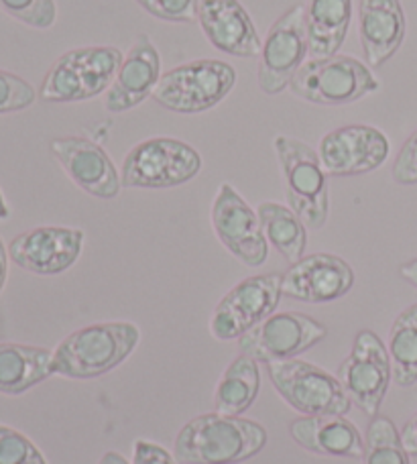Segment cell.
<instances>
[{
  "label": "cell",
  "mask_w": 417,
  "mask_h": 464,
  "mask_svg": "<svg viewBox=\"0 0 417 464\" xmlns=\"http://www.w3.org/2000/svg\"><path fill=\"white\" fill-rule=\"evenodd\" d=\"M289 434L304 450L330 459H363L364 438L344 416H302L289 424Z\"/></svg>",
  "instance_id": "obj_21"
},
{
  "label": "cell",
  "mask_w": 417,
  "mask_h": 464,
  "mask_svg": "<svg viewBox=\"0 0 417 464\" xmlns=\"http://www.w3.org/2000/svg\"><path fill=\"white\" fill-rule=\"evenodd\" d=\"M399 276H402L407 284H412L417 289V256L399 267Z\"/></svg>",
  "instance_id": "obj_36"
},
{
  "label": "cell",
  "mask_w": 417,
  "mask_h": 464,
  "mask_svg": "<svg viewBox=\"0 0 417 464\" xmlns=\"http://www.w3.org/2000/svg\"><path fill=\"white\" fill-rule=\"evenodd\" d=\"M258 220L265 232L267 243L275 246L289 265L305 256L307 248V227L297 214L277 202H263L258 206Z\"/></svg>",
  "instance_id": "obj_25"
},
{
  "label": "cell",
  "mask_w": 417,
  "mask_h": 464,
  "mask_svg": "<svg viewBox=\"0 0 417 464\" xmlns=\"http://www.w3.org/2000/svg\"><path fill=\"white\" fill-rule=\"evenodd\" d=\"M328 336V328L302 312H275L261 324L238 338L240 354L257 362H275L297 359L320 344Z\"/></svg>",
  "instance_id": "obj_12"
},
{
  "label": "cell",
  "mask_w": 417,
  "mask_h": 464,
  "mask_svg": "<svg viewBox=\"0 0 417 464\" xmlns=\"http://www.w3.org/2000/svg\"><path fill=\"white\" fill-rule=\"evenodd\" d=\"M356 276L338 255H305L283 273L281 292L305 304H330L344 297L354 287Z\"/></svg>",
  "instance_id": "obj_16"
},
{
  "label": "cell",
  "mask_w": 417,
  "mask_h": 464,
  "mask_svg": "<svg viewBox=\"0 0 417 464\" xmlns=\"http://www.w3.org/2000/svg\"><path fill=\"white\" fill-rule=\"evenodd\" d=\"M289 88L304 102L346 106L374 94L381 84L364 62L336 53L305 62L291 80Z\"/></svg>",
  "instance_id": "obj_5"
},
{
  "label": "cell",
  "mask_w": 417,
  "mask_h": 464,
  "mask_svg": "<svg viewBox=\"0 0 417 464\" xmlns=\"http://www.w3.org/2000/svg\"><path fill=\"white\" fill-rule=\"evenodd\" d=\"M273 149L286 181L289 208L304 220L307 230L324 228L330 214V186L318 151L287 135L275 137Z\"/></svg>",
  "instance_id": "obj_4"
},
{
  "label": "cell",
  "mask_w": 417,
  "mask_h": 464,
  "mask_svg": "<svg viewBox=\"0 0 417 464\" xmlns=\"http://www.w3.org/2000/svg\"><path fill=\"white\" fill-rule=\"evenodd\" d=\"M124 55L112 45H88L57 57L39 86V98L49 104L92 101L108 92Z\"/></svg>",
  "instance_id": "obj_3"
},
{
  "label": "cell",
  "mask_w": 417,
  "mask_h": 464,
  "mask_svg": "<svg viewBox=\"0 0 417 464\" xmlns=\"http://www.w3.org/2000/svg\"><path fill=\"white\" fill-rule=\"evenodd\" d=\"M237 84V70L222 60H194L165 72L153 92L161 109L202 114L218 106Z\"/></svg>",
  "instance_id": "obj_7"
},
{
  "label": "cell",
  "mask_w": 417,
  "mask_h": 464,
  "mask_svg": "<svg viewBox=\"0 0 417 464\" xmlns=\"http://www.w3.org/2000/svg\"><path fill=\"white\" fill-rule=\"evenodd\" d=\"M52 155L68 178L98 200H114L121 194V171L102 147L86 137H57L49 143Z\"/></svg>",
  "instance_id": "obj_17"
},
{
  "label": "cell",
  "mask_w": 417,
  "mask_h": 464,
  "mask_svg": "<svg viewBox=\"0 0 417 464\" xmlns=\"http://www.w3.org/2000/svg\"><path fill=\"white\" fill-rule=\"evenodd\" d=\"M39 92L27 80L13 72L0 70V116L31 109L37 102Z\"/></svg>",
  "instance_id": "obj_30"
},
{
  "label": "cell",
  "mask_w": 417,
  "mask_h": 464,
  "mask_svg": "<svg viewBox=\"0 0 417 464\" xmlns=\"http://www.w3.org/2000/svg\"><path fill=\"white\" fill-rule=\"evenodd\" d=\"M265 426L243 416L202 413L183 426L173 442L179 464H243L267 446Z\"/></svg>",
  "instance_id": "obj_1"
},
{
  "label": "cell",
  "mask_w": 417,
  "mask_h": 464,
  "mask_svg": "<svg viewBox=\"0 0 417 464\" xmlns=\"http://www.w3.org/2000/svg\"><path fill=\"white\" fill-rule=\"evenodd\" d=\"M55 375L53 351L44 346L0 343V393L23 395Z\"/></svg>",
  "instance_id": "obj_22"
},
{
  "label": "cell",
  "mask_w": 417,
  "mask_h": 464,
  "mask_svg": "<svg viewBox=\"0 0 417 464\" xmlns=\"http://www.w3.org/2000/svg\"><path fill=\"white\" fill-rule=\"evenodd\" d=\"M132 464H179L161 444L151 440H137L132 444Z\"/></svg>",
  "instance_id": "obj_33"
},
{
  "label": "cell",
  "mask_w": 417,
  "mask_h": 464,
  "mask_svg": "<svg viewBox=\"0 0 417 464\" xmlns=\"http://www.w3.org/2000/svg\"><path fill=\"white\" fill-rule=\"evenodd\" d=\"M198 23L204 37L218 52L245 60L261 55L263 41L238 0H199Z\"/></svg>",
  "instance_id": "obj_19"
},
{
  "label": "cell",
  "mask_w": 417,
  "mask_h": 464,
  "mask_svg": "<svg viewBox=\"0 0 417 464\" xmlns=\"http://www.w3.org/2000/svg\"><path fill=\"white\" fill-rule=\"evenodd\" d=\"M98 464H132V462H129L127 459H124L121 452H116V450H108V452H104V454H102V459H100V462H98Z\"/></svg>",
  "instance_id": "obj_37"
},
{
  "label": "cell",
  "mask_w": 417,
  "mask_h": 464,
  "mask_svg": "<svg viewBox=\"0 0 417 464\" xmlns=\"http://www.w3.org/2000/svg\"><path fill=\"white\" fill-rule=\"evenodd\" d=\"M407 33L405 11L399 0H361L358 3V35L364 63L369 68H381L399 47Z\"/></svg>",
  "instance_id": "obj_20"
},
{
  "label": "cell",
  "mask_w": 417,
  "mask_h": 464,
  "mask_svg": "<svg viewBox=\"0 0 417 464\" xmlns=\"http://www.w3.org/2000/svg\"><path fill=\"white\" fill-rule=\"evenodd\" d=\"M387 351L393 364L395 383L403 389L413 387L417 383V304L395 318Z\"/></svg>",
  "instance_id": "obj_26"
},
{
  "label": "cell",
  "mask_w": 417,
  "mask_h": 464,
  "mask_svg": "<svg viewBox=\"0 0 417 464\" xmlns=\"http://www.w3.org/2000/svg\"><path fill=\"white\" fill-rule=\"evenodd\" d=\"M310 55L305 6L296 5L275 21L258 55V88L267 96H279L291 86Z\"/></svg>",
  "instance_id": "obj_10"
},
{
  "label": "cell",
  "mask_w": 417,
  "mask_h": 464,
  "mask_svg": "<svg viewBox=\"0 0 417 464\" xmlns=\"http://www.w3.org/2000/svg\"><path fill=\"white\" fill-rule=\"evenodd\" d=\"M391 143L385 132L371 124H346L324 135L318 147L328 176L354 178L379 169L387 161Z\"/></svg>",
  "instance_id": "obj_15"
},
{
  "label": "cell",
  "mask_w": 417,
  "mask_h": 464,
  "mask_svg": "<svg viewBox=\"0 0 417 464\" xmlns=\"http://www.w3.org/2000/svg\"><path fill=\"white\" fill-rule=\"evenodd\" d=\"M0 464H49L44 452L19 430L0 424Z\"/></svg>",
  "instance_id": "obj_29"
},
{
  "label": "cell",
  "mask_w": 417,
  "mask_h": 464,
  "mask_svg": "<svg viewBox=\"0 0 417 464\" xmlns=\"http://www.w3.org/2000/svg\"><path fill=\"white\" fill-rule=\"evenodd\" d=\"M265 371L283 401L302 416H346L353 408L340 381L318 364L289 359L267 362Z\"/></svg>",
  "instance_id": "obj_8"
},
{
  "label": "cell",
  "mask_w": 417,
  "mask_h": 464,
  "mask_svg": "<svg viewBox=\"0 0 417 464\" xmlns=\"http://www.w3.org/2000/svg\"><path fill=\"white\" fill-rule=\"evenodd\" d=\"M8 261H11V256H8V248L5 246L3 238H0V294H3L8 279Z\"/></svg>",
  "instance_id": "obj_35"
},
{
  "label": "cell",
  "mask_w": 417,
  "mask_h": 464,
  "mask_svg": "<svg viewBox=\"0 0 417 464\" xmlns=\"http://www.w3.org/2000/svg\"><path fill=\"white\" fill-rule=\"evenodd\" d=\"M402 434L385 416L371 418L364 432L363 464H412Z\"/></svg>",
  "instance_id": "obj_27"
},
{
  "label": "cell",
  "mask_w": 417,
  "mask_h": 464,
  "mask_svg": "<svg viewBox=\"0 0 417 464\" xmlns=\"http://www.w3.org/2000/svg\"><path fill=\"white\" fill-rule=\"evenodd\" d=\"M0 11L31 29H52L57 19L55 0H0Z\"/></svg>",
  "instance_id": "obj_28"
},
{
  "label": "cell",
  "mask_w": 417,
  "mask_h": 464,
  "mask_svg": "<svg viewBox=\"0 0 417 464\" xmlns=\"http://www.w3.org/2000/svg\"><path fill=\"white\" fill-rule=\"evenodd\" d=\"M202 171V155L186 140L153 137L137 143L124 155L122 188L170 189L188 184Z\"/></svg>",
  "instance_id": "obj_6"
},
{
  "label": "cell",
  "mask_w": 417,
  "mask_h": 464,
  "mask_svg": "<svg viewBox=\"0 0 417 464\" xmlns=\"http://www.w3.org/2000/svg\"><path fill=\"white\" fill-rule=\"evenodd\" d=\"M86 235L70 227H37L8 243V256L16 267L41 277L62 276L78 263Z\"/></svg>",
  "instance_id": "obj_14"
},
{
  "label": "cell",
  "mask_w": 417,
  "mask_h": 464,
  "mask_svg": "<svg viewBox=\"0 0 417 464\" xmlns=\"http://www.w3.org/2000/svg\"><path fill=\"white\" fill-rule=\"evenodd\" d=\"M353 23V0H307L305 24L312 60L332 57L344 45Z\"/></svg>",
  "instance_id": "obj_23"
},
{
  "label": "cell",
  "mask_w": 417,
  "mask_h": 464,
  "mask_svg": "<svg viewBox=\"0 0 417 464\" xmlns=\"http://www.w3.org/2000/svg\"><path fill=\"white\" fill-rule=\"evenodd\" d=\"M261 392L258 362L247 354H238L216 385L214 410L222 416H243Z\"/></svg>",
  "instance_id": "obj_24"
},
{
  "label": "cell",
  "mask_w": 417,
  "mask_h": 464,
  "mask_svg": "<svg viewBox=\"0 0 417 464\" xmlns=\"http://www.w3.org/2000/svg\"><path fill=\"white\" fill-rule=\"evenodd\" d=\"M402 434V442L405 446V450L412 454V457H417V411L413 416L407 420V424L399 430Z\"/></svg>",
  "instance_id": "obj_34"
},
{
  "label": "cell",
  "mask_w": 417,
  "mask_h": 464,
  "mask_svg": "<svg viewBox=\"0 0 417 464\" xmlns=\"http://www.w3.org/2000/svg\"><path fill=\"white\" fill-rule=\"evenodd\" d=\"M391 176H393L399 186L417 184V130L399 149L393 168H391Z\"/></svg>",
  "instance_id": "obj_32"
},
{
  "label": "cell",
  "mask_w": 417,
  "mask_h": 464,
  "mask_svg": "<svg viewBox=\"0 0 417 464\" xmlns=\"http://www.w3.org/2000/svg\"><path fill=\"white\" fill-rule=\"evenodd\" d=\"M161 76V55L151 37L141 33L132 41L129 53L124 55L112 86L108 88L104 101L106 111L122 114L137 109L153 96Z\"/></svg>",
  "instance_id": "obj_18"
},
{
  "label": "cell",
  "mask_w": 417,
  "mask_h": 464,
  "mask_svg": "<svg viewBox=\"0 0 417 464\" xmlns=\"http://www.w3.org/2000/svg\"><path fill=\"white\" fill-rule=\"evenodd\" d=\"M141 343L132 322H102L73 330L53 351L55 375L90 381L104 377L129 359Z\"/></svg>",
  "instance_id": "obj_2"
},
{
  "label": "cell",
  "mask_w": 417,
  "mask_h": 464,
  "mask_svg": "<svg viewBox=\"0 0 417 464\" xmlns=\"http://www.w3.org/2000/svg\"><path fill=\"white\" fill-rule=\"evenodd\" d=\"M153 19L165 23H196L199 0H137Z\"/></svg>",
  "instance_id": "obj_31"
},
{
  "label": "cell",
  "mask_w": 417,
  "mask_h": 464,
  "mask_svg": "<svg viewBox=\"0 0 417 464\" xmlns=\"http://www.w3.org/2000/svg\"><path fill=\"white\" fill-rule=\"evenodd\" d=\"M11 217V210H8V204L3 196V189H0V220H6Z\"/></svg>",
  "instance_id": "obj_38"
},
{
  "label": "cell",
  "mask_w": 417,
  "mask_h": 464,
  "mask_svg": "<svg viewBox=\"0 0 417 464\" xmlns=\"http://www.w3.org/2000/svg\"><path fill=\"white\" fill-rule=\"evenodd\" d=\"M336 379L348 400L366 418L379 416L391 381H393V364H391L385 343L373 330H361L350 348V354L338 367Z\"/></svg>",
  "instance_id": "obj_9"
},
{
  "label": "cell",
  "mask_w": 417,
  "mask_h": 464,
  "mask_svg": "<svg viewBox=\"0 0 417 464\" xmlns=\"http://www.w3.org/2000/svg\"><path fill=\"white\" fill-rule=\"evenodd\" d=\"M212 227L227 251L250 269L265 265L269 243L257 210L230 184H222L212 204Z\"/></svg>",
  "instance_id": "obj_13"
},
{
  "label": "cell",
  "mask_w": 417,
  "mask_h": 464,
  "mask_svg": "<svg viewBox=\"0 0 417 464\" xmlns=\"http://www.w3.org/2000/svg\"><path fill=\"white\" fill-rule=\"evenodd\" d=\"M283 273L247 277L216 304L210 318V333L216 341H238L240 336L277 312L283 297Z\"/></svg>",
  "instance_id": "obj_11"
}]
</instances>
